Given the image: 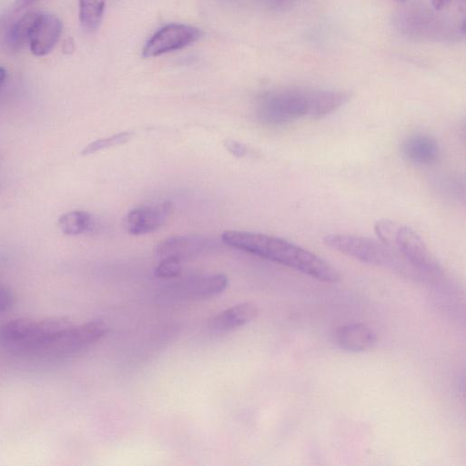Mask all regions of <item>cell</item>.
<instances>
[{
  "mask_svg": "<svg viewBox=\"0 0 466 466\" xmlns=\"http://www.w3.org/2000/svg\"><path fill=\"white\" fill-rule=\"evenodd\" d=\"M324 243L330 248L360 262L388 268L400 274L418 278L415 270L381 241L336 233L325 236Z\"/></svg>",
  "mask_w": 466,
  "mask_h": 466,
  "instance_id": "cell-5",
  "label": "cell"
},
{
  "mask_svg": "<svg viewBox=\"0 0 466 466\" xmlns=\"http://www.w3.org/2000/svg\"><path fill=\"white\" fill-rule=\"evenodd\" d=\"M133 136V132L124 131L107 137L95 140L83 148L81 155L88 156L103 149L125 144L128 142Z\"/></svg>",
  "mask_w": 466,
  "mask_h": 466,
  "instance_id": "cell-18",
  "label": "cell"
},
{
  "mask_svg": "<svg viewBox=\"0 0 466 466\" xmlns=\"http://www.w3.org/2000/svg\"><path fill=\"white\" fill-rule=\"evenodd\" d=\"M105 9V0H79V19L89 33L98 29Z\"/></svg>",
  "mask_w": 466,
  "mask_h": 466,
  "instance_id": "cell-16",
  "label": "cell"
},
{
  "mask_svg": "<svg viewBox=\"0 0 466 466\" xmlns=\"http://www.w3.org/2000/svg\"><path fill=\"white\" fill-rule=\"evenodd\" d=\"M225 147L233 156L238 157H245L248 152L245 145L232 139H228L225 142Z\"/></svg>",
  "mask_w": 466,
  "mask_h": 466,
  "instance_id": "cell-20",
  "label": "cell"
},
{
  "mask_svg": "<svg viewBox=\"0 0 466 466\" xmlns=\"http://www.w3.org/2000/svg\"><path fill=\"white\" fill-rule=\"evenodd\" d=\"M37 13H27L17 20L7 31L6 44L13 50L20 49L28 42L29 32Z\"/></svg>",
  "mask_w": 466,
  "mask_h": 466,
  "instance_id": "cell-17",
  "label": "cell"
},
{
  "mask_svg": "<svg viewBox=\"0 0 466 466\" xmlns=\"http://www.w3.org/2000/svg\"><path fill=\"white\" fill-rule=\"evenodd\" d=\"M94 219L90 213L84 210H73L64 213L58 219V226L67 236H77L92 228Z\"/></svg>",
  "mask_w": 466,
  "mask_h": 466,
  "instance_id": "cell-15",
  "label": "cell"
},
{
  "mask_svg": "<svg viewBox=\"0 0 466 466\" xmlns=\"http://www.w3.org/2000/svg\"><path fill=\"white\" fill-rule=\"evenodd\" d=\"M332 337L337 347L349 352L369 350L378 341L376 332L363 323H347L339 326Z\"/></svg>",
  "mask_w": 466,
  "mask_h": 466,
  "instance_id": "cell-12",
  "label": "cell"
},
{
  "mask_svg": "<svg viewBox=\"0 0 466 466\" xmlns=\"http://www.w3.org/2000/svg\"><path fill=\"white\" fill-rule=\"evenodd\" d=\"M349 94L334 90L284 88L263 95L257 106L260 122L280 126L299 118H322L348 100Z\"/></svg>",
  "mask_w": 466,
  "mask_h": 466,
  "instance_id": "cell-2",
  "label": "cell"
},
{
  "mask_svg": "<svg viewBox=\"0 0 466 466\" xmlns=\"http://www.w3.org/2000/svg\"><path fill=\"white\" fill-rule=\"evenodd\" d=\"M431 5L435 10H442L445 7H447L451 3V0H431Z\"/></svg>",
  "mask_w": 466,
  "mask_h": 466,
  "instance_id": "cell-22",
  "label": "cell"
},
{
  "mask_svg": "<svg viewBox=\"0 0 466 466\" xmlns=\"http://www.w3.org/2000/svg\"><path fill=\"white\" fill-rule=\"evenodd\" d=\"M380 241L397 253L421 278L439 276L442 270L423 239L413 229L389 219L374 225Z\"/></svg>",
  "mask_w": 466,
  "mask_h": 466,
  "instance_id": "cell-4",
  "label": "cell"
},
{
  "mask_svg": "<svg viewBox=\"0 0 466 466\" xmlns=\"http://www.w3.org/2000/svg\"><path fill=\"white\" fill-rule=\"evenodd\" d=\"M172 210V203L168 200L137 207L126 215L125 228L136 236L154 232L166 223Z\"/></svg>",
  "mask_w": 466,
  "mask_h": 466,
  "instance_id": "cell-10",
  "label": "cell"
},
{
  "mask_svg": "<svg viewBox=\"0 0 466 466\" xmlns=\"http://www.w3.org/2000/svg\"><path fill=\"white\" fill-rule=\"evenodd\" d=\"M218 241L214 238L200 235L173 236L163 239L155 247L158 258H175L182 262L199 257L214 249Z\"/></svg>",
  "mask_w": 466,
  "mask_h": 466,
  "instance_id": "cell-9",
  "label": "cell"
},
{
  "mask_svg": "<svg viewBox=\"0 0 466 466\" xmlns=\"http://www.w3.org/2000/svg\"><path fill=\"white\" fill-rule=\"evenodd\" d=\"M182 273V261L175 258L160 259L155 268V275L161 279L178 278Z\"/></svg>",
  "mask_w": 466,
  "mask_h": 466,
  "instance_id": "cell-19",
  "label": "cell"
},
{
  "mask_svg": "<svg viewBox=\"0 0 466 466\" xmlns=\"http://www.w3.org/2000/svg\"><path fill=\"white\" fill-rule=\"evenodd\" d=\"M398 2H406L407 0H396Z\"/></svg>",
  "mask_w": 466,
  "mask_h": 466,
  "instance_id": "cell-25",
  "label": "cell"
},
{
  "mask_svg": "<svg viewBox=\"0 0 466 466\" xmlns=\"http://www.w3.org/2000/svg\"><path fill=\"white\" fill-rule=\"evenodd\" d=\"M258 313L252 302L234 305L216 315L210 321V329L215 333H226L252 321Z\"/></svg>",
  "mask_w": 466,
  "mask_h": 466,
  "instance_id": "cell-14",
  "label": "cell"
},
{
  "mask_svg": "<svg viewBox=\"0 0 466 466\" xmlns=\"http://www.w3.org/2000/svg\"><path fill=\"white\" fill-rule=\"evenodd\" d=\"M108 327L102 321L74 323L65 329L52 346L47 357L74 355L100 340L106 335Z\"/></svg>",
  "mask_w": 466,
  "mask_h": 466,
  "instance_id": "cell-7",
  "label": "cell"
},
{
  "mask_svg": "<svg viewBox=\"0 0 466 466\" xmlns=\"http://www.w3.org/2000/svg\"><path fill=\"white\" fill-rule=\"evenodd\" d=\"M401 153L409 162L427 166L434 163L439 156L436 140L429 135L416 133L407 137L401 145Z\"/></svg>",
  "mask_w": 466,
  "mask_h": 466,
  "instance_id": "cell-13",
  "label": "cell"
},
{
  "mask_svg": "<svg viewBox=\"0 0 466 466\" xmlns=\"http://www.w3.org/2000/svg\"><path fill=\"white\" fill-rule=\"evenodd\" d=\"M73 323L64 318H21L0 326V345L19 356H47L60 334Z\"/></svg>",
  "mask_w": 466,
  "mask_h": 466,
  "instance_id": "cell-3",
  "label": "cell"
},
{
  "mask_svg": "<svg viewBox=\"0 0 466 466\" xmlns=\"http://www.w3.org/2000/svg\"><path fill=\"white\" fill-rule=\"evenodd\" d=\"M223 242L235 248L293 268L323 282L340 279L339 272L314 253L286 239L261 233L228 230Z\"/></svg>",
  "mask_w": 466,
  "mask_h": 466,
  "instance_id": "cell-1",
  "label": "cell"
},
{
  "mask_svg": "<svg viewBox=\"0 0 466 466\" xmlns=\"http://www.w3.org/2000/svg\"><path fill=\"white\" fill-rule=\"evenodd\" d=\"M201 36L198 28L185 24H169L157 30L143 48L144 57H154L184 48Z\"/></svg>",
  "mask_w": 466,
  "mask_h": 466,
  "instance_id": "cell-8",
  "label": "cell"
},
{
  "mask_svg": "<svg viewBox=\"0 0 466 466\" xmlns=\"http://www.w3.org/2000/svg\"><path fill=\"white\" fill-rule=\"evenodd\" d=\"M63 30L60 18L51 13H37L31 26L28 44L37 56L50 53L59 40Z\"/></svg>",
  "mask_w": 466,
  "mask_h": 466,
  "instance_id": "cell-11",
  "label": "cell"
},
{
  "mask_svg": "<svg viewBox=\"0 0 466 466\" xmlns=\"http://www.w3.org/2000/svg\"><path fill=\"white\" fill-rule=\"evenodd\" d=\"M7 76L6 70L0 66V86L4 84Z\"/></svg>",
  "mask_w": 466,
  "mask_h": 466,
  "instance_id": "cell-24",
  "label": "cell"
},
{
  "mask_svg": "<svg viewBox=\"0 0 466 466\" xmlns=\"http://www.w3.org/2000/svg\"><path fill=\"white\" fill-rule=\"evenodd\" d=\"M14 301L12 293L5 287L0 286V314L8 310Z\"/></svg>",
  "mask_w": 466,
  "mask_h": 466,
  "instance_id": "cell-21",
  "label": "cell"
},
{
  "mask_svg": "<svg viewBox=\"0 0 466 466\" xmlns=\"http://www.w3.org/2000/svg\"><path fill=\"white\" fill-rule=\"evenodd\" d=\"M35 1H37V0H16L15 1V7L17 9H21V8H23V7H25V6L28 5L35 2Z\"/></svg>",
  "mask_w": 466,
  "mask_h": 466,
  "instance_id": "cell-23",
  "label": "cell"
},
{
  "mask_svg": "<svg viewBox=\"0 0 466 466\" xmlns=\"http://www.w3.org/2000/svg\"><path fill=\"white\" fill-rule=\"evenodd\" d=\"M228 286L224 274H196L176 280L167 287L161 299L173 300L202 299L223 292Z\"/></svg>",
  "mask_w": 466,
  "mask_h": 466,
  "instance_id": "cell-6",
  "label": "cell"
}]
</instances>
